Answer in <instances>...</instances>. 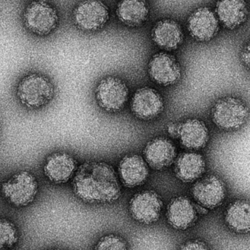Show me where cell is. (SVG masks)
Listing matches in <instances>:
<instances>
[{
	"label": "cell",
	"mask_w": 250,
	"mask_h": 250,
	"mask_svg": "<svg viewBox=\"0 0 250 250\" xmlns=\"http://www.w3.org/2000/svg\"><path fill=\"white\" fill-rule=\"evenodd\" d=\"M19 239V231L14 223L7 219H0V250L12 249Z\"/></svg>",
	"instance_id": "603a6c76"
},
{
	"label": "cell",
	"mask_w": 250,
	"mask_h": 250,
	"mask_svg": "<svg viewBox=\"0 0 250 250\" xmlns=\"http://www.w3.org/2000/svg\"><path fill=\"white\" fill-rule=\"evenodd\" d=\"M188 29L191 36L197 41L207 42L218 33L220 21L209 7H199L188 18Z\"/></svg>",
	"instance_id": "9c48e42d"
},
{
	"label": "cell",
	"mask_w": 250,
	"mask_h": 250,
	"mask_svg": "<svg viewBox=\"0 0 250 250\" xmlns=\"http://www.w3.org/2000/svg\"><path fill=\"white\" fill-rule=\"evenodd\" d=\"M180 126L181 124H179V123H169L167 126V132L170 136L173 137V138H177V137H179Z\"/></svg>",
	"instance_id": "4316f807"
},
{
	"label": "cell",
	"mask_w": 250,
	"mask_h": 250,
	"mask_svg": "<svg viewBox=\"0 0 250 250\" xmlns=\"http://www.w3.org/2000/svg\"><path fill=\"white\" fill-rule=\"evenodd\" d=\"M163 203L154 191H143L135 195L129 202L132 217L143 224H152L158 220Z\"/></svg>",
	"instance_id": "8fae6325"
},
{
	"label": "cell",
	"mask_w": 250,
	"mask_h": 250,
	"mask_svg": "<svg viewBox=\"0 0 250 250\" xmlns=\"http://www.w3.org/2000/svg\"><path fill=\"white\" fill-rule=\"evenodd\" d=\"M76 26L85 32H96L104 27L109 19L108 7L101 0H84L73 13Z\"/></svg>",
	"instance_id": "52a82bcc"
},
{
	"label": "cell",
	"mask_w": 250,
	"mask_h": 250,
	"mask_svg": "<svg viewBox=\"0 0 250 250\" xmlns=\"http://www.w3.org/2000/svg\"><path fill=\"white\" fill-rule=\"evenodd\" d=\"M242 60L245 67L250 70V42H248L242 50Z\"/></svg>",
	"instance_id": "484cf974"
},
{
	"label": "cell",
	"mask_w": 250,
	"mask_h": 250,
	"mask_svg": "<svg viewBox=\"0 0 250 250\" xmlns=\"http://www.w3.org/2000/svg\"><path fill=\"white\" fill-rule=\"evenodd\" d=\"M211 120L223 130H235L242 127L250 117L249 107L246 103L235 96L220 98L213 105Z\"/></svg>",
	"instance_id": "3957f363"
},
{
	"label": "cell",
	"mask_w": 250,
	"mask_h": 250,
	"mask_svg": "<svg viewBox=\"0 0 250 250\" xmlns=\"http://www.w3.org/2000/svg\"><path fill=\"white\" fill-rule=\"evenodd\" d=\"M205 170V159L198 153H183L175 162L174 170L176 177L186 183L199 179Z\"/></svg>",
	"instance_id": "ffe728a7"
},
{
	"label": "cell",
	"mask_w": 250,
	"mask_h": 250,
	"mask_svg": "<svg viewBox=\"0 0 250 250\" xmlns=\"http://www.w3.org/2000/svg\"><path fill=\"white\" fill-rule=\"evenodd\" d=\"M215 13L223 26L229 29H236L248 19V4L245 0H218Z\"/></svg>",
	"instance_id": "e0dca14e"
},
{
	"label": "cell",
	"mask_w": 250,
	"mask_h": 250,
	"mask_svg": "<svg viewBox=\"0 0 250 250\" xmlns=\"http://www.w3.org/2000/svg\"><path fill=\"white\" fill-rule=\"evenodd\" d=\"M130 106L135 117L143 120H151L162 114L164 102L163 97L156 89L144 87L135 92Z\"/></svg>",
	"instance_id": "7c38bea8"
},
{
	"label": "cell",
	"mask_w": 250,
	"mask_h": 250,
	"mask_svg": "<svg viewBox=\"0 0 250 250\" xmlns=\"http://www.w3.org/2000/svg\"><path fill=\"white\" fill-rule=\"evenodd\" d=\"M151 38L157 46L166 51L177 49L184 41L182 26L176 21H159L151 30Z\"/></svg>",
	"instance_id": "9a60e30c"
},
{
	"label": "cell",
	"mask_w": 250,
	"mask_h": 250,
	"mask_svg": "<svg viewBox=\"0 0 250 250\" xmlns=\"http://www.w3.org/2000/svg\"><path fill=\"white\" fill-rule=\"evenodd\" d=\"M16 95L23 106L29 109H38L52 101L54 86L46 76L31 73L19 82Z\"/></svg>",
	"instance_id": "7a4b0ae2"
},
{
	"label": "cell",
	"mask_w": 250,
	"mask_h": 250,
	"mask_svg": "<svg viewBox=\"0 0 250 250\" xmlns=\"http://www.w3.org/2000/svg\"></svg>",
	"instance_id": "83f0119b"
},
{
	"label": "cell",
	"mask_w": 250,
	"mask_h": 250,
	"mask_svg": "<svg viewBox=\"0 0 250 250\" xmlns=\"http://www.w3.org/2000/svg\"><path fill=\"white\" fill-rule=\"evenodd\" d=\"M167 220L174 229L186 230L195 223L197 209L192 201L186 197H178L167 207Z\"/></svg>",
	"instance_id": "ac0fdd59"
},
{
	"label": "cell",
	"mask_w": 250,
	"mask_h": 250,
	"mask_svg": "<svg viewBox=\"0 0 250 250\" xmlns=\"http://www.w3.org/2000/svg\"><path fill=\"white\" fill-rule=\"evenodd\" d=\"M179 138L185 148L199 150L205 147L208 143L209 132L202 120L189 119L181 124Z\"/></svg>",
	"instance_id": "d6986e66"
},
{
	"label": "cell",
	"mask_w": 250,
	"mask_h": 250,
	"mask_svg": "<svg viewBox=\"0 0 250 250\" xmlns=\"http://www.w3.org/2000/svg\"><path fill=\"white\" fill-rule=\"evenodd\" d=\"M119 174L125 186L127 188L139 186L146 182L149 174L148 164L141 156L129 154L120 162Z\"/></svg>",
	"instance_id": "2e32d148"
},
{
	"label": "cell",
	"mask_w": 250,
	"mask_h": 250,
	"mask_svg": "<svg viewBox=\"0 0 250 250\" xmlns=\"http://www.w3.org/2000/svg\"><path fill=\"white\" fill-rule=\"evenodd\" d=\"M95 250H128V248L124 239L115 235H108L101 239Z\"/></svg>",
	"instance_id": "cb8c5ba5"
},
{
	"label": "cell",
	"mask_w": 250,
	"mask_h": 250,
	"mask_svg": "<svg viewBox=\"0 0 250 250\" xmlns=\"http://www.w3.org/2000/svg\"><path fill=\"white\" fill-rule=\"evenodd\" d=\"M98 105L107 112L121 111L129 98V89L124 81L118 77L108 76L98 83L95 89Z\"/></svg>",
	"instance_id": "8992f818"
},
{
	"label": "cell",
	"mask_w": 250,
	"mask_h": 250,
	"mask_svg": "<svg viewBox=\"0 0 250 250\" xmlns=\"http://www.w3.org/2000/svg\"><path fill=\"white\" fill-rule=\"evenodd\" d=\"M148 74L153 82L160 86L174 84L180 79L182 70L179 62L172 54L157 53L148 63Z\"/></svg>",
	"instance_id": "30bf717a"
},
{
	"label": "cell",
	"mask_w": 250,
	"mask_h": 250,
	"mask_svg": "<svg viewBox=\"0 0 250 250\" xmlns=\"http://www.w3.org/2000/svg\"><path fill=\"white\" fill-rule=\"evenodd\" d=\"M149 7L146 0H121L117 4L119 20L128 26H138L146 21Z\"/></svg>",
	"instance_id": "44dd1931"
},
{
	"label": "cell",
	"mask_w": 250,
	"mask_h": 250,
	"mask_svg": "<svg viewBox=\"0 0 250 250\" xmlns=\"http://www.w3.org/2000/svg\"><path fill=\"white\" fill-rule=\"evenodd\" d=\"M74 193L90 204H111L121 195V187L114 169L108 163L89 161L81 165L73 181Z\"/></svg>",
	"instance_id": "6da1fadb"
},
{
	"label": "cell",
	"mask_w": 250,
	"mask_h": 250,
	"mask_svg": "<svg viewBox=\"0 0 250 250\" xmlns=\"http://www.w3.org/2000/svg\"><path fill=\"white\" fill-rule=\"evenodd\" d=\"M23 22L29 32L38 36H45L58 26V13L55 7L47 1L34 0L25 9Z\"/></svg>",
	"instance_id": "5b68a950"
},
{
	"label": "cell",
	"mask_w": 250,
	"mask_h": 250,
	"mask_svg": "<svg viewBox=\"0 0 250 250\" xmlns=\"http://www.w3.org/2000/svg\"><path fill=\"white\" fill-rule=\"evenodd\" d=\"M225 220L229 229L237 233L250 232V202L237 200L226 208Z\"/></svg>",
	"instance_id": "7402d4cb"
},
{
	"label": "cell",
	"mask_w": 250,
	"mask_h": 250,
	"mask_svg": "<svg viewBox=\"0 0 250 250\" xmlns=\"http://www.w3.org/2000/svg\"><path fill=\"white\" fill-rule=\"evenodd\" d=\"M181 250H209V249L204 242L194 240L185 244Z\"/></svg>",
	"instance_id": "d4e9b609"
},
{
	"label": "cell",
	"mask_w": 250,
	"mask_h": 250,
	"mask_svg": "<svg viewBox=\"0 0 250 250\" xmlns=\"http://www.w3.org/2000/svg\"><path fill=\"white\" fill-rule=\"evenodd\" d=\"M43 170L48 180L53 183L64 184L77 170V162L67 153H54L45 160Z\"/></svg>",
	"instance_id": "5bb4252c"
},
{
	"label": "cell",
	"mask_w": 250,
	"mask_h": 250,
	"mask_svg": "<svg viewBox=\"0 0 250 250\" xmlns=\"http://www.w3.org/2000/svg\"><path fill=\"white\" fill-rule=\"evenodd\" d=\"M38 192V182L30 172L23 170L1 185V193L13 207H25L33 202Z\"/></svg>",
	"instance_id": "277c9868"
},
{
	"label": "cell",
	"mask_w": 250,
	"mask_h": 250,
	"mask_svg": "<svg viewBox=\"0 0 250 250\" xmlns=\"http://www.w3.org/2000/svg\"><path fill=\"white\" fill-rule=\"evenodd\" d=\"M147 164L156 170L171 166L176 157V146L170 140L157 137L147 144L144 151Z\"/></svg>",
	"instance_id": "4fadbf2b"
},
{
	"label": "cell",
	"mask_w": 250,
	"mask_h": 250,
	"mask_svg": "<svg viewBox=\"0 0 250 250\" xmlns=\"http://www.w3.org/2000/svg\"><path fill=\"white\" fill-rule=\"evenodd\" d=\"M192 194L199 205L213 209L224 201L226 185L218 176L208 175L195 182L192 188Z\"/></svg>",
	"instance_id": "ba28073f"
}]
</instances>
